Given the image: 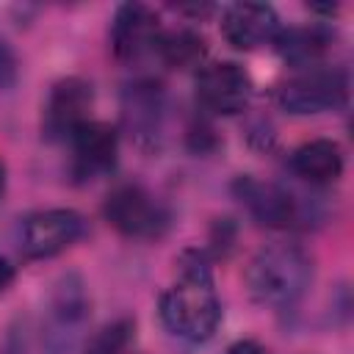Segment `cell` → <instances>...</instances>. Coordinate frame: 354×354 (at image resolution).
Returning <instances> with one entry per match:
<instances>
[{
    "label": "cell",
    "instance_id": "cell-17",
    "mask_svg": "<svg viewBox=\"0 0 354 354\" xmlns=\"http://www.w3.org/2000/svg\"><path fill=\"white\" fill-rule=\"evenodd\" d=\"M136 324L130 318H119L108 326H102L86 346V354H124L127 343L133 340Z\"/></svg>",
    "mask_w": 354,
    "mask_h": 354
},
{
    "label": "cell",
    "instance_id": "cell-22",
    "mask_svg": "<svg viewBox=\"0 0 354 354\" xmlns=\"http://www.w3.org/2000/svg\"><path fill=\"white\" fill-rule=\"evenodd\" d=\"M221 354H268L257 340H252V337H241V340H235V343H230Z\"/></svg>",
    "mask_w": 354,
    "mask_h": 354
},
{
    "label": "cell",
    "instance_id": "cell-12",
    "mask_svg": "<svg viewBox=\"0 0 354 354\" xmlns=\"http://www.w3.org/2000/svg\"><path fill=\"white\" fill-rule=\"evenodd\" d=\"M72 177L77 183H88L100 174H108L116 166L119 155V130L108 122L88 119L72 138Z\"/></svg>",
    "mask_w": 354,
    "mask_h": 354
},
{
    "label": "cell",
    "instance_id": "cell-8",
    "mask_svg": "<svg viewBox=\"0 0 354 354\" xmlns=\"http://www.w3.org/2000/svg\"><path fill=\"white\" fill-rule=\"evenodd\" d=\"M86 232V221L77 210L50 207L30 213L19 227V249L28 260H47L66 252Z\"/></svg>",
    "mask_w": 354,
    "mask_h": 354
},
{
    "label": "cell",
    "instance_id": "cell-4",
    "mask_svg": "<svg viewBox=\"0 0 354 354\" xmlns=\"http://www.w3.org/2000/svg\"><path fill=\"white\" fill-rule=\"evenodd\" d=\"M232 194L241 199V205L249 210V216L257 224L271 227V230L307 227L310 218H318L313 199L299 196L296 191H290L279 183H263L252 174L235 177Z\"/></svg>",
    "mask_w": 354,
    "mask_h": 354
},
{
    "label": "cell",
    "instance_id": "cell-3",
    "mask_svg": "<svg viewBox=\"0 0 354 354\" xmlns=\"http://www.w3.org/2000/svg\"><path fill=\"white\" fill-rule=\"evenodd\" d=\"M88 318H91V301L86 282L80 274L69 271L55 282L50 293L47 318H44L47 354H75V348L86 337Z\"/></svg>",
    "mask_w": 354,
    "mask_h": 354
},
{
    "label": "cell",
    "instance_id": "cell-7",
    "mask_svg": "<svg viewBox=\"0 0 354 354\" xmlns=\"http://www.w3.org/2000/svg\"><path fill=\"white\" fill-rule=\"evenodd\" d=\"M166 127V88L152 77H138L122 91V130L141 149H155Z\"/></svg>",
    "mask_w": 354,
    "mask_h": 354
},
{
    "label": "cell",
    "instance_id": "cell-1",
    "mask_svg": "<svg viewBox=\"0 0 354 354\" xmlns=\"http://www.w3.org/2000/svg\"><path fill=\"white\" fill-rule=\"evenodd\" d=\"M180 277L160 296L163 326L188 343H207L221 324V301L213 288L210 257L202 249H185L177 257Z\"/></svg>",
    "mask_w": 354,
    "mask_h": 354
},
{
    "label": "cell",
    "instance_id": "cell-16",
    "mask_svg": "<svg viewBox=\"0 0 354 354\" xmlns=\"http://www.w3.org/2000/svg\"><path fill=\"white\" fill-rule=\"evenodd\" d=\"M158 55L171 69H191V66H199L205 61L207 41L202 33H196L191 28H177V30H169L160 36Z\"/></svg>",
    "mask_w": 354,
    "mask_h": 354
},
{
    "label": "cell",
    "instance_id": "cell-20",
    "mask_svg": "<svg viewBox=\"0 0 354 354\" xmlns=\"http://www.w3.org/2000/svg\"><path fill=\"white\" fill-rule=\"evenodd\" d=\"M0 354H28V335L19 321H14L0 343Z\"/></svg>",
    "mask_w": 354,
    "mask_h": 354
},
{
    "label": "cell",
    "instance_id": "cell-18",
    "mask_svg": "<svg viewBox=\"0 0 354 354\" xmlns=\"http://www.w3.org/2000/svg\"><path fill=\"white\" fill-rule=\"evenodd\" d=\"M185 141H188L191 152H196V155H207V152H213L218 147V136H216V130L207 122H194L188 127Z\"/></svg>",
    "mask_w": 354,
    "mask_h": 354
},
{
    "label": "cell",
    "instance_id": "cell-10",
    "mask_svg": "<svg viewBox=\"0 0 354 354\" xmlns=\"http://www.w3.org/2000/svg\"><path fill=\"white\" fill-rule=\"evenodd\" d=\"M196 97L213 113H241L252 100V77L235 61L207 64L196 75Z\"/></svg>",
    "mask_w": 354,
    "mask_h": 354
},
{
    "label": "cell",
    "instance_id": "cell-21",
    "mask_svg": "<svg viewBox=\"0 0 354 354\" xmlns=\"http://www.w3.org/2000/svg\"><path fill=\"white\" fill-rule=\"evenodd\" d=\"M213 246L218 249V252H227V249H232V241H235V224L230 221V218H221L216 227H213Z\"/></svg>",
    "mask_w": 354,
    "mask_h": 354
},
{
    "label": "cell",
    "instance_id": "cell-23",
    "mask_svg": "<svg viewBox=\"0 0 354 354\" xmlns=\"http://www.w3.org/2000/svg\"><path fill=\"white\" fill-rule=\"evenodd\" d=\"M14 277H17V271H14V266L6 260V257H0V293L14 282Z\"/></svg>",
    "mask_w": 354,
    "mask_h": 354
},
{
    "label": "cell",
    "instance_id": "cell-14",
    "mask_svg": "<svg viewBox=\"0 0 354 354\" xmlns=\"http://www.w3.org/2000/svg\"><path fill=\"white\" fill-rule=\"evenodd\" d=\"M332 41H335V30L324 22L279 28V33L274 36V47H277L279 58L285 64L307 66V69L321 61V55L332 47Z\"/></svg>",
    "mask_w": 354,
    "mask_h": 354
},
{
    "label": "cell",
    "instance_id": "cell-11",
    "mask_svg": "<svg viewBox=\"0 0 354 354\" xmlns=\"http://www.w3.org/2000/svg\"><path fill=\"white\" fill-rule=\"evenodd\" d=\"M160 19L144 3H122L113 14L111 25V50L119 61L133 64L149 53H158L160 41Z\"/></svg>",
    "mask_w": 354,
    "mask_h": 354
},
{
    "label": "cell",
    "instance_id": "cell-19",
    "mask_svg": "<svg viewBox=\"0 0 354 354\" xmlns=\"http://www.w3.org/2000/svg\"><path fill=\"white\" fill-rule=\"evenodd\" d=\"M17 77H19V58L14 53V47L0 39V88L8 91L17 86Z\"/></svg>",
    "mask_w": 354,
    "mask_h": 354
},
{
    "label": "cell",
    "instance_id": "cell-9",
    "mask_svg": "<svg viewBox=\"0 0 354 354\" xmlns=\"http://www.w3.org/2000/svg\"><path fill=\"white\" fill-rule=\"evenodd\" d=\"M94 105V88L83 77H61L44 102L41 136L47 141H69L86 122Z\"/></svg>",
    "mask_w": 354,
    "mask_h": 354
},
{
    "label": "cell",
    "instance_id": "cell-15",
    "mask_svg": "<svg viewBox=\"0 0 354 354\" xmlns=\"http://www.w3.org/2000/svg\"><path fill=\"white\" fill-rule=\"evenodd\" d=\"M343 149L337 141L332 138H313L304 141L301 147L293 149L290 155V169L296 177L313 183V185H324V183H335L343 174Z\"/></svg>",
    "mask_w": 354,
    "mask_h": 354
},
{
    "label": "cell",
    "instance_id": "cell-13",
    "mask_svg": "<svg viewBox=\"0 0 354 354\" xmlns=\"http://www.w3.org/2000/svg\"><path fill=\"white\" fill-rule=\"evenodd\" d=\"M221 33L235 50H254L279 33V17L268 3H232L221 11Z\"/></svg>",
    "mask_w": 354,
    "mask_h": 354
},
{
    "label": "cell",
    "instance_id": "cell-24",
    "mask_svg": "<svg viewBox=\"0 0 354 354\" xmlns=\"http://www.w3.org/2000/svg\"><path fill=\"white\" fill-rule=\"evenodd\" d=\"M3 191H6V163L0 160V196H3Z\"/></svg>",
    "mask_w": 354,
    "mask_h": 354
},
{
    "label": "cell",
    "instance_id": "cell-2",
    "mask_svg": "<svg viewBox=\"0 0 354 354\" xmlns=\"http://www.w3.org/2000/svg\"><path fill=\"white\" fill-rule=\"evenodd\" d=\"M313 282V257L296 243H268L263 246L249 268L246 288L249 296L274 310L293 307Z\"/></svg>",
    "mask_w": 354,
    "mask_h": 354
},
{
    "label": "cell",
    "instance_id": "cell-6",
    "mask_svg": "<svg viewBox=\"0 0 354 354\" xmlns=\"http://www.w3.org/2000/svg\"><path fill=\"white\" fill-rule=\"evenodd\" d=\"M346 100H348V77L337 66H310L301 75L290 77L277 94L279 108L293 116L337 111L346 105Z\"/></svg>",
    "mask_w": 354,
    "mask_h": 354
},
{
    "label": "cell",
    "instance_id": "cell-5",
    "mask_svg": "<svg viewBox=\"0 0 354 354\" xmlns=\"http://www.w3.org/2000/svg\"><path fill=\"white\" fill-rule=\"evenodd\" d=\"M105 221L124 238H136V241H152L160 238L169 230V207L149 194L144 185L138 183H122L116 185L102 205Z\"/></svg>",
    "mask_w": 354,
    "mask_h": 354
}]
</instances>
